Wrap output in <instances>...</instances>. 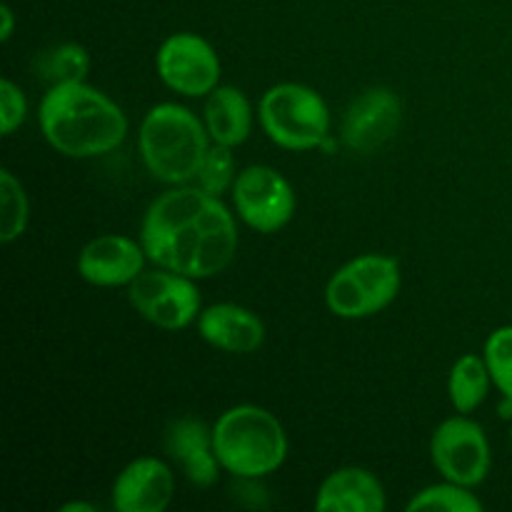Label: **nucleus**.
<instances>
[{"mask_svg":"<svg viewBox=\"0 0 512 512\" xmlns=\"http://www.w3.org/2000/svg\"><path fill=\"white\" fill-rule=\"evenodd\" d=\"M198 335L230 355H250L265 343V323L238 303H215L198 315Z\"/></svg>","mask_w":512,"mask_h":512,"instance_id":"14","label":"nucleus"},{"mask_svg":"<svg viewBox=\"0 0 512 512\" xmlns=\"http://www.w3.org/2000/svg\"><path fill=\"white\" fill-rule=\"evenodd\" d=\"M140 243L150 263L193 280L223 273L238 253L235 213L198 185H170L148 205Z\"/></svg>","mask_w":512,"mask_h":512,"instance_id":"1","label":"nucleus"},{"mask_svg":"<svg viewBox=\"0 0 512 512\" xmlns=\"http://www.w3.org/2000/svg\"><path fill=\"white\" fill-rule=\"evenodd\" d=\"M143 243L128 235H98L78 255V275L95 288L130 285L145 270Z\"/></svg>","mask_w":512,"mask_h":512,"instance_id":"12","label":"nucleus"},{"mask_svg":"<svg viewBox=\"0 0 512 512\" xmlns=\"http://www.w3.org/2000/svg\"><path fill=\"white\" fill-rule=\"evenodd\" d=\"M13 30H15L13 8H10L8 3H3L0 5V40H3V43H8V40L13 38Z\"/></svg>","mask_w":512,"mask_h":512,"instance_id":"25","label":"nucleus"},{"mask_svg":"<svg viewBox=\"0 0 512 512\" xmlns=\"http://www.w3.org/2000/svg\"><path fill=\"white\" fill-rule=\"evenodd\" d=\"M110 495L118 512H163L173 503L175 475L165 460L135 458L120 470Z\"/></svg>","mask_w":512,"mask_h":512,"instance_id":"13","label":"nucleus"},{"mask_svg":"<svg viewBox=\"0 0 512 512\" xmlns=\"http://www.w3.org/2000/svg\"><path fill=\"white\" fill-rule=\"evenodd\" d=\"M510 443H512V425H510Z\"/></svg>","mask_w":512,"mask_h":512,"instance_id":"27","label":"nucleus"},{"mask_svg":"<svg viewBox=\"0 0 512 512\" xmlns=\"http://www.w3.org/2000/svg\"><path fill=\"white\" fill-rule=\"evenodd\" d=\"M210 145L205 120L180 103L153 105L140 123V160L165 185L195 183Z\"/></svg>","mask_w":512,"mask_h":512,"instance_id":"3","label":"nucleus"},{"mask_svg":"<svg viewBox=\"0 0 512 512\" xmlns=\"http://www.w3.org/2000/svg\"><path fill=\"white\" fill-rule=\"evenodd\" d=\"M430 460L443 480L478 488L490 473L493 450L483 425L460 413L435 428L430 440Z\"/></svg>","mask_w":512,"mask_h":512,"instance_id":"9","label":"nucleus"},{"mask_svg":"<svg viewBox=\"0 0 512 512\" xmlns=\"http://www.w3.org/2000/svg\"><path fill=\"white\" fill-rule=\"evenodd\" d=\"M158 78L185 98H208L220 85V58L198 33H173L155 55Z\"/></svg>","mask_w":512,"mask_h":512,"instance_id":"10","label":"nucleus"},{"mask_svg":"<svg viewBox=\"0 0 512 512\" xmlns=\"http://www.w3.org/2000/svg\"><path fill=\"white\" fill-rule=\"evenodd\" d=\"M203 120L213 143L238 148L253 133V105L235 85H218L205 100Z\"/></svg>","mask_w":512,"mask_h":512,"instance_id":"17","label":"nucleus"},{"mask_svg":"<svg viewBox=\"0 0 512 512\" xmlns=\"http://www.w3.org/2000/svg\"><path fill=\"white\" fill-rule=\"evenodd\" d=\"M43 138L65 158L113 153L128 135V115L103 90L85 80L50 85L38 108Z\"/></svg>","mask_w":512,"mask_h":512,"instance_id":"2","label":"nucleus"},{"mask_svg":"<svg viewBox=\"0 0 512 512\" xmlns=\"http://www.w3.org/2000/svg\"><path fill=\"white\" fill-rule=\"evenodd\" d=\"M215 455L220 468L240 480H260L280 470L288 458L283 423L260 405H235L213 425Z\"/></svg>","mask_w":512,"mask_h":512,"instance_id":"4","label":"nucleus"},{"mask_svg":"<svg viewBox=\"0 0 512 512\" xmlns=\"http://www.w3.org/2000/svg\"><path fill=\"white\" fill-rule=\"evenodd\" d=\"M128 298L140 318L170 333L198 323L203 310V298L195 280L160 265L155 270H143L128 285Z\"/></svg>","mask_w":512,"mask_h":512,"instance_id":"7","label":"nucleus"},{"mask_svg":"<svg viewBox=\"0 0 512 512\" xmlns=\"http://www.w3.org/2000/svg\"><path fill=\"white\" fill-rule=\"evenodd\" d=\"M403 273L390 255L365 253L348 260L325 285V305L343 320H363L383 313L400 293Z\"/></svg>","mask_w":512,"mask_h":512,"instance_id":"6","label":"nucleus"},{"mask_svg":"<svg viewBox=\"0 0 512 512\" xmlns=\"http://www.w3.org/2000/svg\"><path fill=\"white\" fill-rule=\"evenodd\" d=\"M403 103L390 88H368L348 105L343 118V143L353 153L370 155L383 148L400 128Z\"/></svg>","mask_w":512,"mask_h":512,"instance_id":"11","label":"nucleus"},{"mask_svg":"<svg viewBox=\"0 0 512 512\" xmlns=\"http://www.w3.org/2000/svg\"><path fill=\"white\" fill-rule=\"evenodd\" d=\"M410 512L418 510H448V512H483V500L473 493V488L443 480L438 485H428L413 495L408 503Z\"/></svg>","mask_w":512,"mask_h":512,"instance_id":"20","label":"nucleus"},{"mask_svg":"<svg viewBox=\"0 0 512 512\" xmlns=\"http://www.w3.org/2000/svg\"><path fill=\"white\" fill-rule=\"evenodd\" d=\"M170 458L183 468L185 480L195 488H210L218 483L220 460L215 455L213 428L198 418H178L165 435Z\"/></svg>","mask_w":512,"mask_h":512,"instance_id":"15","label":"nucleus"},{"mask_svg":"<svg viewBox=\"0 0 512 512\" xmlns=\"http://www.w3.org/2000/svg\"><path fill=\"white\" fill-rule=\"evenodd\" d=\"M490 385H493V378H490L488 363H485L483 355H460L453 368H450V403H453V408L458 413H473V410H478L485 403V398L490 393Z\"/></svg>","mask_w":512,"mask_h":512,"instance_id":"18","label":"nucleus"},{"mask_svg":"<svg viewBox=\"0 0 512 512\" xmlns=\"http://www.w3.org/2000/svg\"><path fill=\"white\" fill-rule=\"evenodd\" d=\"M235 178H238V173H235L233 148L220 143L210 145L208 155H205L203 165H200L198 175H195V185L203 188L205 193L218 195L220 198L223 193H230V190H233Z\"/></svg>","mask_w":512,"mask_h":512,"instance_id":"22","label":"nucleus"},{"mask_svg":"<svg viewBox=\"0 0 512 512\" xmlns=\"http://www.w3.org/2000/svg\"><path fill=\"white\" fill-rule=\"evenodd\" d=\"M388 495L383 483L365 468H340L320 483L315 495L318 512H383Z\"/></svg>","mask_w":512,"mask_h":512,"instance_id":"16","label":"nucleus"},{"mask_svg":"<svg viewBox=\"0 0 512 512\" xmlns=\"http://www.w3.org/2000/svg\"><path fill=\"white\" fill-rule=\"evenodd\" d=\"M260 125L278 148L305 153L323 148L330 135V110L318 90L303 83H278L260 98Z\"/></svg>","mask_w":512,"mask_h":512,"instance_id":"5","label":"nucleus"},{"mask_svg":"<svg viewBox=\"0 0 512 512\" xmlns=\"http://www.w3.org/2000/svg\"><path fill=\"white\" fill-rule=\"evenodd\" d=\"M63 512H95V508L88 503H70L63 505Z\"/></svg>","mask_w":512,"mask_h":512,"instance_id":"26","label":"nucleus"},{"mask_svg":"<svg viewBox=\"0 0 512 512\" xmlns=\"http://www.w3.org/2000/svg\"><path fill=\"white\" fill-rule=\"evenodd\" d=\"M90 70V55L83 45L63 43L45 50L40 55V73L50 83H73V80H85Z\"/></svg>","mask_w":512,"mask_h":512,"instance_id":"21","label":"nucleus"},{"mask_svg":"<svg viewBox=\"0 0 512 512\" xmlns=\"http://www.w3.org/2000/svg\"><path fill=\"white\" fill-rule=\"evenodd\" d=\"M230 198H233L235 215L250 230L263 235L283 230L298 208L290 180L270 165H248L240 170Z\"/></svg>","mask_w":512,"mask_h":512,"instance_id":"8","label":"nucleus"},{"mask_svg":"<svg viewBox=\"0 0 512 512\" xmlns=\"http://www.w3.org/2000/svg\"><path fill=\"white\" fill-rule=\"evenodd\" d=\"M30 218L28 193L13 170H0V243L10 245L25 233Z\"/></svg>","mask_w":512,"mask_h":512,"instance_id":"19","label":"nucleus"},{"mask_svg":"<svg viewBox=\"0 0 512 512\" xmlns=\"http://www.w3.org/2000/svg\"><path fill=\"white\" fill-rule=\"evenodd\" d=\"M483 358L495 388L503 393V398L512 400V325H503L488 335Z\"/></svg>","mask_w":512,"mask_h":512,"instance_id":"23","label":"nucleus"},{"mask_svg":"<svg viewBox=\"0 0 512 512\" xmlns=\"http://www.w3.org/2000/svg\"><path fill=\"white\" fill-rule=\"evenodd\" d=\"M25 115H28V100H25L23 90L10 78H3L0 80V128H3V135H13L23 125Z\"/></svg>","mask_w":512,"mask_h":512,"instance_id":"24","label":"nucleus"}]
</instances>
